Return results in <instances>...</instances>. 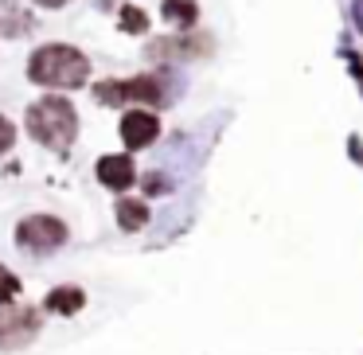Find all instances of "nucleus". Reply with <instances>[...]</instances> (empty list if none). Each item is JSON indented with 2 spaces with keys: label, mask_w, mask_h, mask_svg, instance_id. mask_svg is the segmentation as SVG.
<instances>
[{
  "label": "nucleus",
  "mask_w": 363,
  "mask_h": 355,
  "mask_svg": "<svg viewBox=\"0 0 363 355\" xmlns=\"http://www.w3.org/2000/svg\"><path fill=\"white\" fill-rule=\"evenodd\" d=\"M28 133L40 145L63 152L74 145V133H79V118H74V106L67 98H43L40 106L28 110Z\"/></svg>",
  "instance_id": "1"
},
{
  "label": "nucleus",
  "mask_w": 363,
  "mask_h": 355,
  "mask_svg": "<svg viewBox=\"0 0 363 355\" xmlns=\"http://www.w3.org/2000/svg\"><path fill=\"white\" fill-rule=\"evenodd\" d=\"M86 59L74 47H63V43H48L32 55L28 63V79L40 82V86H79L86 82Z\"/></svg>",
  "instance_id": "2"
},
{
  "label": "nucleus",
  "mask_w": 363,
  "mask_h": 355,
  "mask_svg": "<svg viewBox=\"0 0 363 355\" xmlns=\"http://www.w3.org/2000/svg\"><path fill=\"white\" fill-rule=\"evenodd\" d=\"M16 242L28 246V250H55V246L67 242V227L59 219H51V215H32V219H24L16 227Z\"/></svg>",
  "instance_id": "3"
},
{
  "label": "nucleus",
  "mask_w": 363,
  "mask_h": 355,
  "mask_svg": "<svg viewBox=\"0 0 363 355\" xmlns=\"http://www.w3.org/2000/svg\"><path fill=\"white\" fill-rule=\"evenodd\" d=\"M40 316L32 308H4L0 305V347H20L35 336Z\"/></svg>",
  "instance_id": "4"
},
{
  "label": "nucleus",
  "mask_w": 363,
  "mask_h": 355,
  "mask_svg": "<svg viewBox=\"0 0 363 355\" xmlns=\"http://www.w3.org/2000/svg\"><path fill=\"white\" fill-rule=\"evenodd\" d=\"M203 59L211 55V40L207 35H188L184 32L180 40H160L149 47V59H176V63H184V59Z\"/></svg>",
  "instance_id": "5"
},
{
  "label": "nucleus",
  "mask_w": 363,
  "mask_h": 355,
  "mask_svg": "<svg viewBox=\"0 0 363 355\" xmlns=\"http://www.w3.org/2000/svg\"><path fill=\"white\" fill-rule=\"evenodd\" d=\"M157 118L152 113H125V121H121V141L129 145V149H145L149 141H157Z\"/></svg>",
  "instance_id": "6"
},
{
  "label": "nucleus",
  "mask_w": 363,
  "mask_h": 355,
  "mask_svg": "<svg viewBox=\"0 0 363 355\" xmlns=\"http://www.w3.org/2000/svg\"><path fill=\"white\" fill-rule=\"evenodd\" d=\"M121 86V98H133V102H149V106H160V102H168V94H164V82L157 79V74H141V79H129V82H118Z\"/></svg>",
  "instance_id": "7"
},
{
  "label": "nucleus",
  "mask_w": 363,
  "mask_h": 355,
  "mask_svg": "<svg viewBox=\"0 0 363 355\" xmlns=\"http://www.w3.org/2000/svg\"><path fill=\"white\" fill-rule=\"evenodd\" d=\"M133 160L129 157H102L98 160V180L106 184V188H113V191H125L129 184H133Z\"/></svg>",
  "instance_id": "8"
},
{
  "label": "nucleus",
  "mask_w": 363,
  "mask_h": 355,
  "mask_svg": "<svg viewBox=\"0 0 363 355\" xmlns=\"http://www.w3.org/2000/svg\"><path fill=\"white\" fill-rule=\"evenodd\" d=\"M32 12L20 0H0V35H24L32 32Z\"/></svg>",
  "instance_id": "9"
},
{
  "label": "nucleus",
  "mask_w": 363,
  "mask_h": 355,
  "mask_svg": "<svg viewBox=\"0 0 363 355\" xmlns=\"http://www.w3.org/2000/svg\"><path fill=\"white\" fill-rule=\"evenodd\" d=\"M118 222L125 230H141L145 222H149V207L137 203V199H121V203H118Z\"/></svg>",
  "instance_id": "10"
},
{
  "label": "nucleus",
  "mask_w": 363,
  "mask_h": 355,
  "mask_svg": "<svg viewBox=\"0 0 363 355\" xmlns=\"http://www.w3.org/2000/svg\"><path fill=\"white\" fill-rule=\"evenodd\" d=\"M82 305H86V297H82V289H55V293L48 297V308H51V312H63V316L79 312Z\"/></svg>",
  "instance_id": "11"
},
{
  "label": "nucleus",
  "mask_w": 363,
  "mask_h": 355,
  "mask_svg": "<svg viewBox=\"0 0 363 355\" xmlns=\"http://www.w3.org/2000/svg\"><path fill=\"white\" fill-rule=\"evenodd\" d=\"M164 20L188 32V24H196V4L191 0H164Z\"/></svg>",
  "instance_id": "12"
},
{
  "label": "nucleus",
  "mask_w": 363,
  "mask_h": 355,
  "mask_svg": "<svg viewBox=\"0 0 363 355\" xmlns=\"http://www.w3.org/2000/svg\"><path fill=\"white\" fill-rule=\"evenodd\" d=\"M121 28H125V32H145V28H149V16H145L141 9H121Z\"/></svg>",
  "instance_id": "13"
},
{
  "label": "nucleus",
  "mask_w": 363,
  "mask_h": 355,
  "mask_svg": "<svg viewBox=\"0 0 363 355\" xmlns=\"http://www.w3.org/2000/svg\"><path fill=\"white\" fill-rule=\"evenodd\" d=\"M16 293H20V281L9 274V269H0V305H9Z\"/></svg>",
  "instance_id": "14"
},
{
  "label": "nucleus",
  "mask_w": 363,
  "mask_h": 355,
  "mask_svg": "<svg viewBox=\"0 0 363 355\" xmlns=\"http://www.w3.org/2000/svg\"><path fill=\"white\" fill-rule=\"evenodd\" d=\"M12 141H16V129H12L9 118H0V152L12 149Z\"/></svg>",
  "instance_id": "15"
},
{
  "label": "nucleus",
  "mask_w": 363,
  "mask_h": 355,
  "mask_svg": "<svg viewBox=\"0 0 363 355\" xmlns=\"http://www.w3.org/2000/svg\"><path fill=\"white\" fill-rule=\"evenodd\" d=\"M145 191H149V196H160V191H168V184H164V176H145Z\"/></svg>",
  "instance_id": "16"
},
{
  "label": "nucleus",
  "mask_w": 363,
  "mask_h": 355,
  "mask_svg": "<svg viewBox=\"0 0 363 355\" xmlns=\"http://www.w3.org/2000/svg\"><path fill=\"white\" fill-rule=\"evenodd\" d=\"M352 16H355V28L363 32V0H352Z\"/></svg>",
  "instance_id": "17"
},
{
  "label": "nucleus",
  "mask_w": 363,
  "mask_h": 355,
  "mask_svg": "<svg viewBox=\"0 0 363 355\" xmlns=\"http://www.w3.org/2000/svg\"><path fill=\"white\" fill-rule=\"evenodd\" d=\"M43 9H59V4H67V0H40Z\"/></svg>",
  "instance_id": "18"
}]
</instances>
